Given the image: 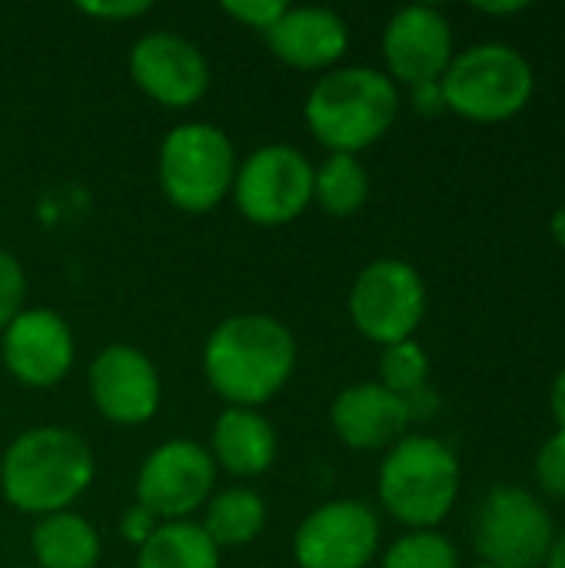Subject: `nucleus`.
<instances>
[{
  "label": "nucleus",
  "instance_id": "473e14b6",
  "mask_svg": "<svg viewBox=\"0 0 565 568\" xmlns=\"http://www.w3.org/2000/svg\"><path fill=\"white\" fill-rule=\"evenodd\" d=\"M480 10H483V13H490V17H506V13H519V10H526V3H480Z\"/></svg>",
  "mask_w": 565,
  "mask_h": 568
},
{
  "label": "nucleus",
  "instance_id": "6ab92c4d",
  "mask_svg": "<svg viewBox=\"0 0 565 568\" xmlns=\"http://www.w3.org/2000/svg\"><path fill=\"white\" fill-rule=\"evenodd\" d=\"M30 552L40 568H97L100 536L80 513H53L37 519L30 532Z\"/></svg>",
  "mask_w": 565,
  "mask_h": 568
},
{
  "label": "nucleus",
  "instance_id": "cd10ccee",
  "mask_svg": "<svg viewBox=\"0 0 565 568\" xmlns=\"http://www.w3.org/2000/svg\"><path fill=\"white\" fill-rule=\"evenodd\" d=\"M77 10L87 13V17H97V20L123 23V20H137V17L150 13L153 3L150 0H110V3L107 0H80Z\"/></svg>",
  "mask_w": 565,
  "mask_h": 568
},
{
  "label": "nucleus",
  "instance_id": "5701e85b",
  "mask_svg": "<svg viewBox=\"0 0 565 568\" xmlns=\"http://www.w3.org/2000/svg\"><path fill=\"white\" fill-rule=\"evenodd\" d=\"M380 386L396 396H413L430 386V356L416 339L383 346L380 353Z\"/></svg>",
  "mask_w": 565,
  "mask_h": 568
},
{
  "label": "nucleus",
  "instance_id": "7ed1b4c3",
  "mask_svg": "<svg viewBox=\"0 0 565 568\" xmlns=\"http://www.w3.org/2000/svg\"><path fill=\"white\" fill-rule=\"evenodd\" d=\"M400 113V87L373 67L326 70L306 93V126L330 153H363L380 143Z\"/></svg>",
  "mask_w": 565,
  "mask_h": 568
},
{
  "label": "nucleus",
  "instance_id": "0eeeda50",
  "mask_svg": "<svg viewBox=\"0 0 565 568\" xmlns=\"http://www.w3.org/2000/svg\"><path fill=\"white\" fill-rule=\"evenodd\" d=\"M553 539L556 526L549 509L519 486H496L476 506L473 542L486 566L543 568Z\"/></svg>",
  "mask_w": 565,
  "mask_h": 568
},
{
  "label": "nucleus",
  "instance_id": "c756f323",
  "mask_svg": "<svg viewBox=\"0 0 565 568\" xmlns=\"http://www.w3.org/2000/svg\"><path fill=\"white\" fill-rule=\"evenodd\" d=\"M410 100L413 106L423 113V116H436L446 110V100H443V87L440 80L436 83H420V87H410Z\"/></svg>",
  "mask_w": 565,
  "mask_h": 568
},
{
  "label": "nucleus",
  "instance_id": "f03ea898",
  "mask_svg": "<svg viewBox=\"0 0 565 568\" xmlns=\"http://www.w3.org/2000/svg\"><path fill=\"white\" fill-rule=\"evenodd\" d=\"M97 463L87 439L63 426L20 433L0 459V493L23 516L67 513L93 483Z\"/></svg>",
  "mask_w": 565,
  "mask_h": 568
},
{
  "label": "nucleus",
  "instance_id": "bb28decb",
  "mask_svg": "<svg viewBox=\"0 0 565 568\" xmlns=\"http://www.w3.org/2000/svg\"><path fill=\"white\" fill-rule=\"evenodd\" d=\"M286 7L290 3H283V0H226L223 3V13L233 17L243 27H253V30L266 33L283 17Z\"/></svg>",
  "mask_w": 565,
  "mask_h": 568
},
{
  "label": "nucleus",
  "instance_id": "f3484780",
  "mask_svg": "<svg viewBox=\"0 0 565 568\" xmlns=\"http://www.w3.org/2000/svg\"><path fill=\"white\" fill-rule=\"evenodd\" d=\"M263 37L273 57L293 70H330L350 50V27L330 7H286Z\"/></svg>",
  "mask_w": 565,
  "mask_h": 568
},
{
  "label": "nucleus",
  "instance_id": "4be33fe9",
  "mask_svg": "<svg viewBox=\"0 0 565 568\" xmlns=\"http://www.w3.org/2000/svg\"><path fill=\"white\" fill-rule=\"evenodd\" d=\"M370 200V173L350 153H330L320 166H313V203L336 216H356Z\"/></svg>",
  "mask_w": 565,
  "mask_h": 568
},
{
  "label": "nucleus",
  "instance_id": "7c9ffc66",
  "mask_svg": "<svg viewBox=\"0 0 565 568\" xmlns=\"http://www.w3.org/2000/svg\"><path fill=\"white\" fill-rule=\"evenodd\" d=\"M549 409L559 423V429H565V366L556 373L553 379V389H549Z\"/></svg>",
  "mask_w": 565,
  "mask_h": 568
},
{
  "label": "nucleus",
  "instance_id": "423d86ee",
  "mask_svg": "<svg viewBox=\"0 0 565 568\" xmlns=\"http://www.w3.org/2000/svg\"><path fill=\"white\" fill-rule=\"evenodd\" d=\"M236 150L233 140L203 120H190L173 126L160 143L157 176L163 196L183 213H210L216 210L236 180Z\"/></svg>",
  "mask_w": 565,
  "mask_h": 568
},
{
  "label": "nucleus",
  "instance_id": "9d476101",
  "mask_svg": "<svg viewBox=\"0 0 565 568\" xmlns=\"http://www.w3.org/2000/svg\"><path fill=\"white\" fill-rule=\"evenodd\" d=\"M216 486V463L206 446L193 439H170L157 446L137 473V506L160 523H186L203 509Z\"/></svg>",
  "mask_w": 565,
  "mask_h": 568
},
{
  "label": "nucleus",
  "instance_id": "6e6552de",
  "mask_svg": "<svg viewBox=\"0 0 565 568\" xmlns=\"http://www.w3.org/2000/svg\"><path fill=\"white\" fill-rule=\"evenodd\" d=\"M350 320L376 346L413 339L426 316V283L413 263L383 256L360 270L350 290Z\"/></svg>",
  "mask_w": 565,
  "mask_h": 568
},
{
  "label": "nucleus",
  "instance_id": "aec40b11",
  "mask_svg": "<svg viewBox=\"0 0 565 568\" xmlns=\"http://www.w3.org/2000/svg\"><path fill=\"white\" fill-rule=\"evenodd\" d=\"M200 526L216 549L250 546L266 529V503L250 486H230L210 496V503L203 506Z\"/></svg>",
  "mask_w": 565,
  "mask_h": 568
},
{
  "label": "nucleus",
  "instance_id": "f257e3e1",
  "mask_svg": "<svg viewBox=\"0 0 565 568\" xmlns=\"http://www.w3.org/2000/svg\"><path fill=\"white\" fill-rule=\"evenodd\" d=\"M296 373V339L286 323L266 313L226 316L203 346L210 389L236 409L266 406Z\"/></svg>",
  "mask_w": 565,
  "mask_h": 568
},
{
  "label": "nucleus",
  "instance_id": "ddd939ff",
  "mask_svg": "<svg viewBox=\"0 0 565 568\" xmlns=\"http://www.w3.org/2000/svg\"><path fill=\"white\" fill-rule=\"evenodd\" d=\"M87 386H90V399L97 413L117 426L150 423L163 396L160 373L150 363V356H143L137 346H127V343L103 346L93 356L87 369Z\"/></svg>",
  "mask_w": 565,
  "mask_h": 568
},
{
  "label": "nucleus",
  "instance_id": "a878e982",
  "mask_svg": "<svg viewBox=\"0 0 565 568\" xmlns=\"http://www.w3.org/2000/svg\"><path fill=\"white\" fill-rule=\"evenodd\" d=\"M27 273L13 253L0 250V333L27 310Z\"/></svg>",
  "mask_w": 565,
  "mask_h": 568
},
{
  "label": "nucleus",
  "instance_id": "b1692460",
  "mask_svg": "<svg viewBox=\"0 0 565 568\" xmlns=\"http://www.w3.org/2000/svg\"><path fill=\"white\" fill-rule=\"evenodd\" d=\"M383 568H460V556L443 532L420 529V532H406L386 549Z\"/></svg>",
  "mask_w": 565,
  "mask_h": 568
},
{
  "label": "nucleus",
  "instance_id": "20e7f679",
  "mask_svg": "<svg viewBox=\"0 0 565 568\" xmlns=\"http://www.w3.org/2000/svg\"><path fill=\"white\" fill-rule=\"evenodd\" d=\"M383 509L406 529H436L460 499V459L436 436H403L380 463Z\"/></svg>",
  "mask_w": 565,
  "mask_h": 568
},
{
  "label": "nucleus",
  "instance_id": "f8f14e48",
  "mask_svg": "<svg viewBox=\"0 0 565 568\" xmlns=\"http://www.w3.org/2000/svg\"><path fill=\"white\" fill-rule=\"evenodd\" d=\"M130 80L160 106L186 110L200 103L210 90V63L203 50L173 33V30H153L143 33L127 57Z\"/></svg>",
  "mask_w": 565,
  "mask_h": 568
},
{
  "label": "nucleus",
  "instance_id": "2f4dec72",
  "mask_svg": "<svg viewBox=\"0 0 565 568\" xmlns=\"http://www.w3.org/2000/svg\"><path fill=\"white\" fill-rule=\"evenodd\" d=\"M543 568H565V532H556L553 539V549L546 556V566Z\"/></svg>",
  "mask_w": 565,
  "mask_h": 568
},
{
  "label": "nucleus",
  "instance_id": "dca6fc26",
  "mask_svg": "<svg viewBox=\"0 0 565 568\" xmlns=\"http://www.w3.org/2000/svg\"><path fill=\"white\" fill-rule=\"evenodd\" d=\"M333 433L343 446L356 453H380L396 446L413 426L410 406L403 396L390 393L380 383H356L333 399L330 409Z\"/></svg>",
  "mask_w": 565,
  "mask_h": 568
},
{
  "label": "nucleus",
  "instance_id": "2eb2a0df",
  "mask_svg": "<svg viewBox=\"0 0 565 568\" xmlns=\"http://www.w3.org/2000/svg\"><path fill=\"white\" fill-rule=\"evenodd\" d=\"M7 373L30 389H50L73 369L77 346L67 320L53 310L30 306L7 329L0 346Z\"/></svg>",
  "mask_w": 565,
  "mask_h": 568
},
{
  "label": "nucleus",
  "instance_id": "72a5a7b5",
  "mask_svg": "<svg viewBox=\"0 0 565 568\" xmlns=\"http://www.w3.org/2000/svg\"><path fill=\"white\" fill-rule=\"evenodd\" d=\"M549 233H553V240L559 243L565 250V203L553 213V220H549Z\"/></svg>",
  "mask_w": 565,
  "mask_h": 568
},
{
  "label": "nucleus",
  "instance_id": "9b49d317",
  "mask_svg": "<svg viewBox=\"0 0 565 568\" xmlns=\"http://www.w3.org/2000/svg\"><path fill=\"white\" fill-rule=\"evenodd\" d=\"M380 549V519L360 499L316 506L293 536L300 568H366Z\"/></svg>",
  "mask_w": 565,
  "mask_h": 568
},
{
  "label": "nucleus",
  "instance_id": "1a4fd4ad",
  "mask_svg": "<svg viewBox=\"0 0 565 568\" xmlns=\"http://www.w3.org/2000/svg\"><path fill=\"white\" fill-rule=\"evenodd\" d=\"M230 193L243 220L256 226H286L313 203V163L296 146L266 143L236 166Z\"/></svg>",
  "mask_w": 565,
  "mask_h": 568
},
{
  "label": "nucleus",
  "instance_id": "4468645a",
  "mask_svg": "<svg viewBox=\"0 0 565 568\" xmlns=\"http://www.w3.org/2000/svg\"><path fill=\"white\" fill-rule=\"evenodd\" d=\"M456 57V40L450 20L426 3L403 7L390 17L383 30V60L393 83L420 87L443 80Z\"/></svg>",
  "mask_w": 565,
  "mask_h": 568
},
{
  "label": "nucleus",
  "instance_id": "39448f33",
  "mask_svg": "<svg viewBox=\"0 0 565 568\" xmlns=\"http://www.w3.org/2000/svg\"><path fill=\"white\" fill-rule=\"evenodd\" d=\"M440 87L450 113L473 123H506L529 106L536 73L516 47L486 40L460 50Z\"/></svg>",
  "mask_w": 565,
  "mask_h": 568
},
{
  "label": "nucleus",
  "instance_id": "f704fd0d",
  "mask_svg": "<svg viewBox=\"0 0 565 568\" xmlns=\"http://www.w3.org/2000/svg\"><path fill=\"white\" fill-rule=\"evenodd\" d=\"M470 568H496V566H486V562H476V566H470Z\"/></svg>",
  "mask_w": 565,
  "mask_h": 568
},
{
  "label": "nucleus",
  "instance_id": "c85d7f7f",
  "mask_svg": "<svg viewBox=\"0 0 565 568\" xmlns=\"http://www.w3.org/2000/svg\"><path fill=\"white\" fill-rule=\"evenodd\" d=\"M160 529V519L150 513V509H143V506H130L127 513H123V519H120V536L130 542V546H143L153 532Z\"/></svg>",
  "mask_w": 565,
  "mask_h": 568
},
{
  "label": "nucleus",
  "instance_id": "412c9836",
  "mask_svg": "<svg viewBox=\"0 0 565 568\" xmlns=\"http://www.w3.org/2000/svg\"><path fill=\"white\" fill-rule=\"evenodd\" d=\"M137 568H220V549L193 519L160 523V529L140 546Z\"/></svg>",
  "mask_w": 565,
  "mask_h": 568
},
{
  "label": "nucleus",
  "instance_id": "393cba45",
  "mask_svg": "<svg viewBox=\"0 0 565 568\" xmlns=\"http://www.w3.org/2000/svg\"><path fill=\"white\" fill-rule=\"evenodd\" d=\"M536 486L549 499H565V429H556L536 453Z\"/></svg>",
  "mask_w": 565,
  "mask_h": 568
},
{
  "label": "nucleus",
  "instance_id": "a211bd4d",
  "mask_svg": "<svg viewBox=\"0 0 565 568\" xmlns=\"http://www.w3.org/2000/svg\"><path fill=\"white\" fill-rule=\"evenodd\" d=\"M210 456L223 473L256 479L276 463V429L260 409L226 406L213 423Z\"/></svg>",
  "mask_w": 565,
  "mask_h": 568
}]
</instances>
